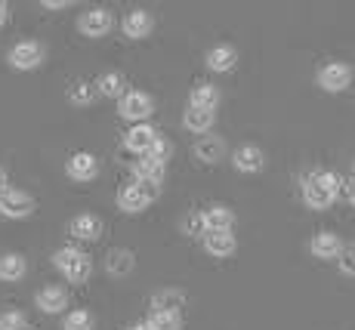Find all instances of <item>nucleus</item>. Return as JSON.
Returning <instances> with one entry per match:
<instances>
[{"mask_svg":"<svg viewBox=\"0 0 355 330\" xmlns=\"http://www.w3.org/2000/svg\"><path fill=\"white\" fill-rule=\"evenodd\" d=\"M53 266H56V269L62 272L71 284H84V281L90 278V272H93L90 257H87V253H80L78 247H62V250H56Z\"/></svg>","mask_w":355,"mask_h":330,"instance_id":"f257e3e1","label":"nucleus"},{"mask_svg":"<svg viewBox=\"0 0 355 330\" xmlns=\"http://www.w3.org/2000/svg\"><path fill=\"white\" fill-rule=\"evenodd\" d=\"M158 195H161V185L155 182H127L118 191V207L124 213H142Z\"/></svg>","mask_w":355,"mask_h":330,"instance_id":"f03ea898","label":"nucleus"},{"mask_svg":"<svg viewBox=\"0 0 355 330\" xmlns=\"http://www.w3.org/2000/svg\"><path fill=\"white\" fill-rule=\"evenodd\" d=\"M31 210H34V198L28 191L12 189V185H3V189H0V216L25 219V216H31Z\"/></svg>","mask_w":355,"mask_h":330,"instance_id":"7ed1b4c3","label":"nucleus"},{"mask_svg":"<svg viewBox=\"0 0 355 330\" xmlns=\"http://www.w3.org/2000/svg\"><path fill=\"white\" fill-rule=\"evenodd\" d=\"M118 112H121V118H124V121L146 123V118H152V112H155V102H152V96H148V93L133 90V93L121 96Z\"/></svg>","mask_w":355,"mask_h":330,"instance_id":"20e7f679","label":"nucleus"},{"mask_svg":"<svg viewBox=\"0 0 355 330\" xmlns=\"http://www.w3.org/2000/svg\"><path fill=\"white\" fill-rule=\"evenodd\" d=\"M40 62H44V46L37 40H22L10 50V65L16 71H34Z\"/></svg>","mask_w":355,"mask_h":330,"instance_id":"39448f33","label":"nucleus"},{"mask_svg":"<svg viewBox=\"0 0 355 330\" xmlns=\"http://www.w3.org/2000/svg\"><path fill=\"white\" fill-rule=\"evenodd\" d=\"M65 170L74 182H90L99 176V161H96V155H90V151H74V155L68 157Z\"/></svg>","mask_w":355,"mask_h":330,"instance_id":"423d86ee","label":"nucleus"},{"mask_svg":"<svg viewBox=\"0 0 355 330\" xmlns=\"http://www.w3.org/2000/svg\"><path fill=\"white\" fill-rule=\"evenodd\" d=\"M318 84L324 87L327 93H343L346 87L352 84V68L343 65V62H331L318 71Z\"/></svg>","mask_w":355,"mask_h":330,"instance_id":"0eeeda50","label":"nucleus"},{"mask_svg":"<svg viewBox=\"0 0 355 330\" xmlns=\"http://www.w3.org/2000/svg\"><path fill=\"white\" fill-rule=\"evenodd\" d=\"M78 28L87 37H105L112 31V12L108 10H87L84 16L78 19Z\"/></svg>","mask_w":355,"mask_h":330,"instance_id":"6e6552de","label":"nucleus"},{"mask_svg":"<svg viewBox=\"0 0 355 330\" xmlns=\"http://www.w3.org/2000/svg\"><path fill=\"white\" fill-rule=\"evenodd\" d=\"M303 198H306V204H309L312 210H327L337 195H331V191L318 182V176L312 173V176H306V182H303Z\"/></svg>","mask_w":355,"mask_h":330,"instance_id":"1a4fd4ad","label":"nucleus"},{"mask_svg":"<svg viewBox=\"0 0 355 330\" xmlns=\"http://www.w3.org/2000/svg\"><path fill=\"white\" fill-rule=\"evenodd\" d=\"M68 235L78 238V241H96L102 235V219L93 216V213H80V216L71 219V225H68Z\"/></svg>","mask_w":355,"mask_h":330,"instance_id":"9d476101","label":"nucleus"},{"mask_svg":"<svg viewBox=\"0 0 355 330\" xmlns=\"http://www.w3.org/2000/svg\"><path fill=\"white\" fill-rule=\"evenodd\" d=\"M124 34L127 37H133V40H142V37H148L155 28V22H152V12H146V10H130L127 16H124Z\"/></svg>","mask_w":355,"mask_h":330,"instance_id":"9b49d317","label":"nucleus"},{"mask_svg":"<svg viewBox=\"0 0 355 330\" xmlns=\"http://www.w3.org/2000/svg\"><path fill=\"white\" fill-rule=\"evenodd\" d=\"M204 250L216 259H226L235 253V235L232 232H204Z\"/></svg>","mask_w":355,"mask_h":330,"instance_id":"f8f14e48","label":"nucleus"},{"mask_svg":"<svg viewBox=\"0 0 355 330\" xmlns=\"http://www.w3.org/2000/svg\"><path fill=\"white\" fill-rule=\"evenodd\" d=\"M155 139H158V130H155L152 123H136V127L124 136V146L130 151H136V155H146Z\"/></svg>","mask_w":355,"mask_h":330,"instance_id":"ddd939ff","label":"nucleus"},{"mask_svg":"<svg viewBox=\"0 0 355 330\" xmlns=\"http://www.w3.org/2000/svg\"><path fill=\"white\" fill-rule=\"evenodd\" d=\"M201 219H204V229L207 232H232L235 225V213L223 204H214V207L201 210Z\"/></svg>","mask_w":355,"mask_h":330,"instance_id":"4468645a","label":"nucleus"},{"mask_svg":"<svg viewBox=\"0 0 355 330\" xmlns=\"http://www.w3.org/2000/svg\"><path fill=\"white\" fill-rule=\"evenodd\" d=\"M65 306H68V293L62 290V287L50 284V287H44V290L37 293V309L40 312L59 315V312H65Z\"/></svg>","mask_w":355,"mask_h":330,"instance_id":"2eb2a0df","label":"nucleus"},{"mask_svg":"<svg viewBox=\"0 0 355 330\" xmlns=\"http://www.w3.org/2000/svg\"><path fill=\"white\" fill-rule=\"evenodd\" d=\"M232 164H235V170H241V173H259L266 164V155H263V148H257V146H244L235 151V161Z\"/></svg>","mask_w":355,"mask_h":330,"instance_id":"dca6fc26","label":"nucleus"},{"mask_svg":"<svg viewBox=\"0 0 355 330\" xmlns=\"http://www.w3.org/2000/svg\"><path fill=\"white\" fill-rule=\"evenodd\" d=\"M223 155H226V142L220 139V136H201L195 146V157L204 164H216L223 161Z\"/></svg>","mask_w":355,"mask_h":330,"instance_id":"f3484780","label":"nucleus"},{"mask_svg":"<svg viewBox=\"0 0 355 330\" xmlns=\"http://www.w3.org/2000/svg\"><path fill=\"white\" fill-rule=\"evenodd\" d=\"M214 121H216V112L195 108V105H189L186 114H182V123H186L192 133H210V130H214Z\"/></svg>","mask_w":355,"mask_h":330,"instance_id":"a211bd4d","label":"nucleus"},{"mask_svg":"<svg viewBox=\"0 0 355 330\" xmlns=\"http://www.w3.org/2000/svg\"><path fill=\"white\" fill-rule=\"evenodd\" d=\"M133 266H136L133 253L124 250V247H114V250L105 257V269H108V275H114V278H124V275H130V272H133Z\"/></svg>","mask_w":355,"mask_h":330,"instance_id":"6ab92c4d","label":"nucleus"},{"mask_svg":"<svg viewBox=\"0 0 355 330\" xmlns=\"http://www.w3.org/2000/svg\"><path fill=\"white\" fill-rule=\"evenodd\" d=\"M25 272H28L25 257H19V253H3V257H0V281H6V284L22 281Z\"/></svg>","mask_w":355,"mask_h":330,"instance_id":"aec40b11","label":"nucleus"},{"mask_svg":"<svg viewBox=\"0 0 355 330\" xmlns=\"http://www.w3.org/2000/svg\"><path fill=\"white\" fill-rule=\"evenodd\" d=\"M133 176H136V182H155V185H161L164 176H167V167H164V164L148 161V157L142 155V161L133 164Z\"/></svg>","mask_w":355,"mask_h":330,"instance_id":"412c9836","label":"nucleus"},{"mask_svg":"<svg viewBox=\"0 0 355 330\" xmlns=\"http://www.w3.org/2000/svg\"><path fill=\"white\" fill-rule=\"evenodd\" d=\"M340 235H334V232H318L315 238H312V253H315L318 259H337L340 253Z\"/></svg>","mask_w":355,"mask_h":330,"instance_id":"4be33fe9","label":"nucleus"},{"mask_svg":"<svg viewBox=\"0 0 355 330\" xmlns=\"http://www.w3.org/2000/svg\"><path fill=\"white\" fill-rule=\"evenodd\" d=\"M235 62H238V53H235V46H229V44H220L207 53V65L214 68V71H232Z\"/></svg>","mask_w":355,"mask_h":330,"instance_id":"5701e85b","label":"nucleus"},{"mask_svg":"<svg viewBox=\"0 0 355 330\" xmlns=\"http://www.w3.org/2000/svg\"><path fill=\"white\" fill-rule=\"evenodd\" d=\"M93 87H96V93H99V96H108V99H114V96L121 99V96H124V78H121L118 71H105V74H99V80H96Z\"/></svg>","mask_w":355,"mask_h":330,"instance_id":"b1692460","label":"nucleus"},{"mask_svg":"<svg viewBox=\"0 0 355 330\" xmlns=\"http://www.w3.org/2000/svg\"><path fill=\"white\" fill-rule=\"evenodd\" d=\"M216 102H220V90H216V87H210V84H198L195 90H192V99H189V105H195V108H207V112H214Z\"/></svg>","mask_w":355,"mask_h":330,"instance_id":"393cba45","label":"nucleus"},{"mask_svg":"<svg viewBox=\"0 0 355 330\" xmlns=\"http://www.w3.org/2000/svg\"><path fill=\"white\" fill-rule=\"evenodd\" d=\"M182 302H186V293L180 290H161L152 297V309L155 312H176V309H182Z\"/></svg>","mask_w":355,"mask_h":330,"instance_id":"a878e982","label":"nucleus"},{"mask_svg":"<svg viewBox=\"0 0 355 330\" xmlns=\"http://www.w3.org/2000/svg\"><path fill=\"white\" fill-rule=\"evenodd\" d=\"M146 324L152 330H180L182 318H180V312H152V318Z\"/></svg>","mask_w":355,"mask_h":330,"instance_id":"bb28decb","label":"nucleus"},{"mask_svg":"<svg viewBox=\"0 0 355 330\" xmlns=\"http://www.w3.org/2000/svg\"><path fill=\"white\" fill-rule=\"evenodd\" d=\"M68 99H71L74 105H90V102L96 99V87L87 84V80H78V84H71V90H68Z\"/></svg>","mask_w":355,"mask_h":330,"instance_id":"cd10ccee","label":"nucleus"},{"mask_svg":"<svg viewBox=\"0 0 355 330\" xmlns=\"http://www.w3.org/2000/svg\"><path fill=\"white\" fill-rule=\"evenodd\" d=\"M62 327L65 330H93V315L84 312V309H74V312L65 315Z\"/></svg>","mask_w":355,"mask_h":330,"instance_id":"c85d7f7f","label":"nucleus"},{"mask_svg":"<svg viewBox=\"0 0 355 330\" xmlns=\"http://www.w3.org/2000/svg\"><path fill=\"white\" fill-rule=\"evenodd\" d=\"M170 155H173V146H170V139H155L152 142V148L146 151V157L148 161H155V164H164V167H167V161H170Z\"/></svg>","mask_w":355,"mask_h":330,"instance_id":"c756f323","label":"nucleus"},{"mask_svg":"<svg viewBox=\"0 0 355 330\" xmlns=\"http://www.w3.org/2000/svg\"><path fill=\"white\" fill-rule=\"evenodd\" d=\"M0 330H25V315L19 309H10V312L0 315Z\"/></svg>","mask_w":355,"mask_h":330,"instance_id":"7c9ffc66","label":"nucleus"},{"mask_svg":"<svg viewBox=\"0 0 355 330\" xmlns=\"http://www.w3.org/2000/svg\"><path fill=\"white\" fill-rule=\"evenodd\" d=\"M337 263H340V269H343L346 275H355V244L340 247V253H337Z\"/></svg>","mask_w":355,"mask_h":330,"instance_id":"2f4dec72","label":"nucleus"},{"mask_svg":"<svg viewBox=\"0 0 355 330\" xmlns=\"http://www.w3.org/2000/svg\"><path fill=\"white\" fill-rule=\"evenodd\" d=\"M318 176V182L324 185L331 195H337L340 191V185H343V180H340V173H334V170H322V173H315Z\"/></svg>","mask_w":355,"mask_h":330,"instance_id":"473e14b6","label":"nucleus"},{"mask_svg":"<svg viewBox=\"0 0 355 330\" xmlns=\"http://www.w3.org/2000/svg\"><path fill=\"white\" fill-rule=\"evenodd\" d=\"M186 229L192 232V235H201V238H204V232H207V229H204V219H201V213L189 219V223H186Z\"/></svg>","mask_w":355,"mask_h":330,"instance_id":"72a5a7b5","label":"nucleus"},{"mask_svg":"<svg viewBox=\"0 0 355 330\" xmlns=\"http://www.w3.org/2000/svg\"><path fill=\"white\" fill-rule=\"evenodd\" d=\"M44 6L46 10H65V6H71L68 0H44Z\"/></svg>","mask_w":355,"mask_h":330,"instance_id":"f704fd0d","label":"nucleus"},{"mask_svg":"<svg viewBox=\"0 0 355 330\" xmlns=\"http://www.w3.org/2000/svg\"><path fill=\"white\" fill-rule=\"evenodd\" d=\"M6 16H10V10H6V3H3V0H0V28H3Z\"/></svg>","mask_w":355,"mask_h":330,"instance_id":"c9c22d12","label":"nucleus"},{"mask_svg":"<svg viewBox=\"0 0 355 330\" xmlns=\"http://www.w3.org/2000/svg\"><path fill=\"white\" fill-rule=\"evenodd\" d=\"M127 330H152V327H148V324H146V321H136V324H130Z\"/></svg>","mask_w":355,"mask_h":330,"instance_id":"e433bc0d","label":"nucleus"},{"mask_svg":"<svg viewBox=\"0 0 355 330\" xmlns=\"http://www.w3.org/2000/svg\"><path fill=\"white\" fill-rule=\"evenodd\" d=\"M6 185V173H3V167H0V189Z\"/></svg>","mask_w":355,"mask_h":330,"instance_id":"4c0bfd02","label":"nucleus"},{"mask_svg":"<svg viewBox=\"0 0 355 330\" xmlns=\"http://www.w3.org/2000/svg\"><path fill=\"white\" fill-rule=\"evenodd\" d=\"M349 201L355 204V185H352V189H349Z\"/></svg>","mask_w":355,"mask_h":330,"instance_id":"58836bf2","label":"nucleus"},{"mask_svg":"<svg viewBox=\"0 0 355 330\" xmlns=\"http://www.w3.org/2000/svg\"><path fill=\"white\" fill-rule=\"evenodd\" d=\"M25 330H28V327H25Z\"/></svg>","mask_w":355,"mask_h":330,"instance_id":"ea45409f","label":"nucleus"}]
</instances>
